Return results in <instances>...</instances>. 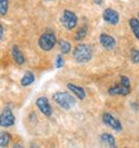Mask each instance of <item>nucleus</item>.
<instances>
[{
  "mask_svg": "<svg viewBox=\"0 0 139 148\" xmlns=\"http://www.w3.org/2000/svg\"><path fill=\"white\" fill-rule=\"evenodd\" d=\"M9 10V0H0V16H4Z\"/></svg>",
  "mask_w": 139,
  "mask_h": 148,
  "instance_id": "a211bd4d",
  "label": "nucleus"
},
{
  "mask_svg": "<svg viewBox=\"0 0 139 148\" xmlns=\"http://www.w3.org/2000/svg\"><path fill=\"white\" fill-rule=\"evenodd\" d=\"M103 18L106 23L112 25V26H116L119 24V21H120V15L116 10L114 9H105L104 12H103Z\"/></svg>",
  "mask_w": 139,
  "mask_h": 148,
  "instance_id": "6e6552de",
  "label": "nucleus"
},
{
  "mask_svg": "<svg viewBox=\"0 0 139 148\" xmlns=\"http://www.w3.org/2000/svg\"><path fill=\"white\" fill-rule=\"evenodd\" d=\"M60 22L62 24V26L67 30H72L77 26L78 23V17L74 12L70 11V10H65L63 11V14L60 18Z\"/></svg>",
  "mask_w": 139,
  "mask_h": 148,
  "instance_id": "39448f33",
  "label": "nucleus"
},
{
  "mask_svg": "<svg viewBox=\"0 0 139 148\" xmlns=\"http://www.w3.org/2000/svg\"><path fill=\"white\" fill-rule=\"evenodd\" d=\"M45 1H52V0H45Z\"/></svg>",
  "mask_w": 139,
  "mask_h": 148,
  "instance_id": "393cba45",
  "label": "nucleus"
},
{
  "mask_svg": "<svg viewBox=\"0 0 139 148\" xmlns=\"http://www.w3.org/2000/svg\"><path fill=\"white\" fill-rule=\"evenodd\" d=\"M34 81H35L34 74L31 71H26L25 74L22 75V79H20V85L22 87H27V86H30L31 84H33Z\"/></svg>",
  "mask_w": 139,
  "mask_h": 148,
  "instance_id": "4468645a",
  "label": "nucleus"
},
{
  "mask_svg": "<svg viewBox=\"0 0 139 148\" xmlns=\"http://www.w3.org/2000/svg\"><path fill=\"white\" fill-rule=\"evenodd\" d=\"M87 36V28L86 27H82L78 30L75 34V40L76 41H82V39H84Z\"/></svg>",
  "mask_w": 139,
  "mask_h": 148,
  "instance_id": "6ab92c4d",
  "label": "nucleus"
},
{
  "mask_svg": "<svg viewBox=\"0 0 139 148\" xmlns=\"http://www.w3.org/2000/svg\"><path fill=\"white\" fill-rule=\"evenodd\" d=\"M59 47H60V51H61L63 55H65V54H69L70 51L72 49V45H71L69 41L60 40L59 41Z\"/></svg>",
  "mask_w": 139,
  "mask_h": 148,
  "instance_id": "f3484780",
  "label": "nucleus"
},
{
  "mask_svg": "<svg viewBox=\"0 0 139 148\" xmlns=\"http://www.w3.org/2000/svg\"><path fill=\"white\" fill-rule=\"evenodd\" d=\"M131 92V82L129 78L125 75H121L120 84L111 86L108 89L110 96H127Z\"/></svg>",
  "mask_w": 139,
  "mask_h": 148,
  "instance_id": "f03ea898",
  "label": "nucleus"
},
{
  "mask_svg": "<svg viewBox=\"0 0 139 148\" xmlns=\"http://www.w3.org/2000/svg\"><path fill=\"white\" fill-rule=\"evenodd\" d=\"M94 2L96 4H101L102 3V0H94Z\"/></svg>",
  "mask_w": 139,
  "mask_h": 148,
  "instance_id": "5701e85b",
  "label": "nucleus"
},
{
  "mask_svg": "<svg viewBox=\"0 0 139 148\" xmlns=\"http://www.w3.org/2000/svg\"><path fill=\"white\" fill-rule=\"evenodd\" d=\"M52 100L55 101L56 104H58L59 106L65 111H69L73 108L76 101L74 99V97H72L70 93L63 92V91H58L52 95Z\"/></svg>",
  "mask_w": 139,
  "mask_h": 148,
  "instance_id": "7ed1b4c3",
  "label": "nucleus"
},
{
  "mask_svg": "<svg viewBox=\"0 0 139 148\" xmlns=\"http://www.w3.org/2000/svg\"><path fill=\"white\" fill-rule=\"evenodd\" d=\"M57 43V38H56L54 32H45L40 37L37 44L40 48L44 52H49L55 47Z\"/></svg>",
  "mask_w": 139,
  "mask_h": 148,
  "instance_id": "20e7f679",
  "label": "nucleus"
},
{
  "mask_svg": "<svg viewBox=\"0 0 139 148\" xmlns=\"http://www.w3.org/2000/svg\"><path fill=\"white\" fill-rule=\"evenodd\" d=\"M11 141V134L5 131H0V147H7Z\"/></svg>",
  "mask_w": 139,
  "mask_h": 148,
  "instance_id": "2eb2a0df",
  "label": "nucleus"
},
{
  "mask_svg": "<svg viewBox=\"0 0 139 148\" xmlns=\"http://www.w3.org/2000/svg\"><path fill=\"white\" fill-rule=\"evenodd\" d=\"M3 34H4V30H3V27H2V25L0 24V40L3 38Z\"/></svg>",
  "mask_w": 139,
  "mask_h": 148,
  "instance_id": "4be33fe9",
  "label": "nucleus"
},
{
  "mask_svg": "<svg viewBox=\"0 0 139 148\" xmlns=\"http://www.w3.org/2000/svg\"><path fill=\"white\" fill-rule=\"evenodd\" d=\"M13 147H22V146L19 144H15V145H13Z\"/></svg>",
  "mask_w": 139,
  "mask_h": 148,
  "instance_id": "b1692460",
  "label": "nucleus"
},
{
  "mask_svg": "<svg viewBox=\"0 0 139 148\" xmlns=\"http://www.w3.org/2000/svg\"><path fill=\"white\" fill-rule=\"evenodd\" d=\"M92 55H93L92 48H91V46L88 44L80 43V44L76 45V46L74 47L73 58H74V60L78 63L89 62V61L92 59Z\"/></svg>",
  "mask_w": 139,
  "mask_h": 148,
  "instance_id": "f257e3e1",
  "label": "nucleus"
},
{
  "mask_svg": "<svg viewBox=\"0 0 139 148\" xmlns=\"http://www.w3.org/2000/svg\"><path fill=\"white\" fill-rule=\"evenodd\" d=\"M131 60L133 63H139V51L133 48L131 51Z\"/></svg>",
  "mask_w": 139,
  "mask_h": 148,
  "instance_id": "aec40b11",
  "label": "nucleus"
},
{
  "mask_svg": "<svg viewBox=\"0 0 139 148\" xmlns=\"http://www.w3.org/2000/svg\"><path fill=\"white\" fill-rule=\"evenodd\" d=\"M37 108L40 110V112L42 114H44L46 117H50L52 115V108H51L50 103L48 102V99L45 97H40L37 98L35 101Z\"/></svg>",
  "mask_w": 139,
  "mask_h": 148,
  "instance_id": "0eeeda50",
  "label": "nucleus"
},
{
  "mask_svg": "<svg viewBox=\"0 0 139 148\" xmlns=\"http://www.w3.org/2000/svg\"><path fill=\"white\" fill-rule=\"evenodd\" d=\"M101 141L102 143L106 147L110 148H116L117 147V144H116V140H114V136L110 133H103L101 135Z\"/></svg>",
  "mask_w": 139,
  "mask_h": 148,
  "instance_id": "ddd939ff",
  "label": "nucleus"
},
{
  "mask_svg": "<svg viewBox=\"0 0 139 148\" xmlns=\"http://www.w3.org/2000/svg\"><path fill=\"white\" fill-rule=\"evenodd\" d=\"M103 122L108 126L109 128H111L112 130L114 131H117V132H120L121 130H122V125H121V122L118 120L117 118H114V116L109 113H104L103 114Z\"/></svg>",
  "mask_w": 139,
  "mask_h": 148,
  "instance_id": "1a4fd4ad",
  "label": "nucleus"
},
{
  "mask_svg": "<svg viewBox=\"0 0 139 148\" xmlns=\"http://www.w3.org/2000/svg\"><path fill=\"white\" fill-rule=\"evenodd\" d=\"M12 56H13V59L17 64H24L25 63V56L22 53V51L19 49V47L17 45H13L12 47Z\"/></svg>",
  "mask_w": 139,
  "mask_h": 148,
  "instance_id": "f8f14e48",
  "label": "nucleus"
},
{
  "mask_svg": "<svg viewBox=\"0 0 139 148\" xmlns=\"http://www.w3.org/2000/svg\"><path fill=\"white\" fill-rule=\"evenodd\" d=\"M99 43L107 51H111L117 44L114 38L107 34H101V36H99Z\"/></svg>",
  "mask_w": 139,
  "mask_h": 148,
  "instance_id": "9d476101",
  "label": "nucleus"
},
{
  "mask_svg": "<svg viewBox=\"0 0 139 148\" xmlns=\"http://www.w3.org/2000/svg\"><path fill=\"white\" fill-rule=\"evenodd\" d=\"M63 66H64V59H63L62 55L59 54V55H57V57H56V68H57V69H61Z\"/></svg>",
  "mask_w": 139,
  "mask_h": 148,
  "instance_id": "412c9836",
  "label": "nucleus"
},
{
  "mask_svg": "<svg viewBox=\"0 0 139 148\" xmlns=\"http://www.w3.org/2000/svg\"><path fill=\"white\" fill-rule=\"evenodd\" d=\"M66 86H67V88H69L70 91H72L79 100H84V98H86V96H87L86 90H84L82 87H80V86H77V85H75V84H72V83H69Z\"/></svg>",
  "mask_w": 139,
  "mask_h": 148,
  "instance_id": "9b49d317",
  "label": "nucleus"
},
{
  "mask_svg": "<svg viewBox=\"0 0 139 148\" xmlns=\"http://www.w3.org/2000/svg\"><path fill=\"white\" fill-rule=\"evenodd\" d=\"M15 122V117L13 112L10 108H4L2 113L0 114V127L2 128H9L12 127Z\"/></svg>",
  "mask_w": 139,
  "mask_h": 148,
  "instance_id": "423d86ee",
  "label": "nucleus"
},
{
  "mask_svg": "<svg viewBox=\"0 0 139 148\" xmlns=\"http://www.w3.org/2000/svg\"><path fill=\"white\" fill-rule=\"evenodd\" d=\"M138 16H139V13H138Z\"/></svg>",
  "mask_w": 139,
  "mask_h": 148,
  "instance_id": "a878e982",
  "label": "nucleus"
},
{
  "mask_svg": "<svg viewBox=\"0 0 139 148\" xmlns=\"http://www.w3.org/2000/svg\"><path fill=\"white\" fill-rule=\"evenodd\" d=\"M129 27H131L134 36L139 40V19L137 18L129 19Z\"/></svg>",
  "mask_w": 139,
  "mask_h": 148,
  "instance_id": "dca6fc26",
  "label": "nucleus"
}]
</instances>
